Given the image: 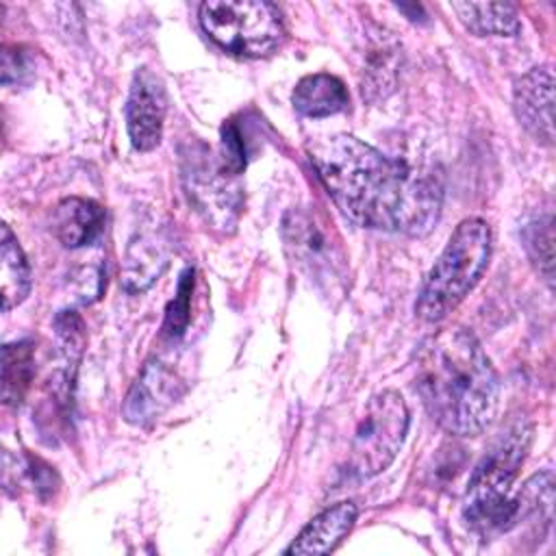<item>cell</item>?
I'll return each mask as SVG.
<instances>
[{"mask_svg":"<svg viewBox=\"0 0 556 556\" xmlns=\"http://www.w3.org/2000/svg\"><path fill=\"white\" fill-rule=\"evenodd\" d=\"M519 124L541 143H554V76L549 67H532L513 87Z\"/></svg>","mask_w":556,"mask_h":556,"instance_id":"cell-11","label":"cell"},{"mask_svg":"<svg viewBox=\"0 0 556 556\" xmlns=\"http://www.w3.org/2000/svg\"><path fill=\"white\" fill-rule=\"evenodd\" d=\"M33 76V56L24 48H4L2 50V85H24Z\"/></svg>","mask_w":556,"mask_h":556,"instance_id":"cell-20","label":"cell"},{"mask_svg":"<svg viewBox=\"0 0 556 556\" xmlns=\"http://www.w3.org/2000/svg\"><path fill=\"white\" fill-rule=\"evenodd\" d=\"M358 517L354 502H339L315 515L285 549L287 554H330Z\"/></svg>","mask_w":556,"mask_h":556,"instance_id":"cell-13","label":"cell"},{"mask_svg":"<svg viewBox=\"0 0 556 556\" xmlns=\"http://www.w3.org/2000/svg\"><path fill=\"white\" fill-rule=\"evenodd\" d=\"M104 219V208L96 200L65 198L54 208L52 228L65 248H83L102 235Z\"/></svg>","mask_w":556,"mask_h":556,"instance_id":"cell-14","label":"cell"},{"mask_svg":"<svg viewBox=\"0 0 556 556\" xmlns=\"http://www.w3.org/2000/svg\"><path fill=\"white\" fill-rule=\"evenodd\" d=\"M532 441V426L515 421L471 471L463 495V521L482 539L515 528L521 517L519 491H513L517 473L526 460Z\"/></svg>","mask_w":556,"mask_h":556,"instance_id":"cell-3","label":"cell"},{"mask_svg":"<svg viewBox=\"0 0 556 556\" xmlns=\"http://www.w3.org/2000/svg\"><path fill=\"white\" fill-rule=\"evenodd\" d=\"M202 30L226 52L267 56L285 39V20L265 0H208L200 4Z\"/></svg>","mask_w":556,"mask_h":556,"instance_id":"cell-6","label":"cell"},{"mask_svg":"<svg viewBox=\"0 0 556 556\" xmlns=\"http://www.w3.org/2000/svg\"><path fill=\"white\" fill-rule=\"evenodd\" d=\"M450 9L476 37H515L521 28L517 9L508 2H452Z\"/></svg>","mask_w":556,"mask_h":556,"instance_id":"cell-16","label":"cell"},{"mask_svg":"<svg viewBox=\"0 0 556 556\" xmlns=\"http://www.w3.org/2000/svg\"><path fill=\"white\" fill-rule=\"evenodd\" d=\"M169 239L163 228L148 226L137 230L126 248L122 265V287L128 293H141L152 287L169 263Z\"/></svg>","mask_w":556,"mask_h":556,"instance_id":"cell-12","label":"cell"},{"mask_svg":"<svg viewBox=\"0 0 556 556\" xmlns=\"http://www.w3.org/2000/svg\"><path fill=\"white\" fill-rule=\"evenodd\" d=\"M185 165V185L195 208L217 228H235L241 211V191L237 174L222 159H211V152H191Z\"/></svg>","mask_w":556,"mask_h":556,"instance_id":"cell-8","label":"cell"},{"mask_svg":"<svg viewBox=\"0 0 556 556\" xmlns=\"http://www.w3.org/2000/svg\"><path fill=\"white\" fill-rule=\"evenodd\" d=\"M165 111L167 98L163 80L152 70L139 67L132 76L124 106L126 130L135 150L150 152L161 143Z\"/></svg>","mask_w":556,"mask_h":556,"instance_id":"cell-10","label":"cell"},{"mask_svg":"<svg viewBox=\"0 0 556 556\" xmlns=\"http://www.w3.org/2000/svg\"><path fill=\"white\" fill-rule=\"evenodd\" d=\"M308 154L334 206L356 226L426 235L437 224L443 198L437 174L391 159L352 135L326 137Z\"/></svg>","mask_w":556,"mask_h":556,"instance_id":"cell-1","label":"cell"},{"mask_svg":"<svg viewBox=\"0 0 556 556\" xmlns=\"http://www.w3.org/2000/svg\"><path fill=\"white\" fill-rule=\"evenodd\" d=\"M491 228L480 217L463 219L430 267L415 302V315L437 324L478 285L491 258Z\"/></svg>","mask_w":556,"mask_h":556,"instance_id":"cell-4","label":"cell"},{"mask_svg":"<svg viewBox=\"0 0 556 556\" xmlns=\"http://www.w3.org/2000/svg\"><path fill=\"white\" fill-rule=\"evenodd\" d=\"M280 230L293 269L321 295L343 298L350 269L343 239L332 219L315 206H295L285 213Z\"/></svg>","mask_w":556,"mask_h":556,"instance_id":"cell-5","label":"cell"},{"mask_svg":"<svg viewBox=\"0 0 556 556\" xmlns=\"http://www.w3.org/2000/svg\"><path fill=\"white\" fill-rule=\"evenodd\" d=\"M185 387L182 376L172 363L161 356H152L124 400V419L132 426H148L156 421L185 393Z\"/></svg>","mask_w":556,"mask_h":556,"instance_id":"cell-9","label":"cell"},{"mask_svg":"<svg viewBox=\"0 0 556 556\" xmlns=\"http://www.w3.org/2000/svg\"><path fill=\"white\" fill-rule=\"evenodd\" d=\"M408 424V406L397 391L384 389L371 395L350 443V473L358 480L382 473L395 460Z\"/></svg>","mask_w":556,"mask_h":556,"instance_id":"cell-7","label":"cell"},{"mask_svg":"<svg viewBox=\"0 0 556 556\" xmlns=\"http://www.w3.org/2000/svg\"><path fill=\"white\" fill-rule=\"evenodd\" d=\"M191 291H193V269L187 267L180 274V282L174 300L167 304L163 332L169 339H180L189 326V308H191Z\"/></svg>","mask_w":556,"mask_h":556,"instance_id":"cell-19","label":"cell"},{"mask_svg":"<svg viewBox=\"0 0 556 556\" xmlns=\"http://www.w3.org/2000/svg\"><path fill=\"white\" fill-rule=\"evenodd\" d=\"M415 389L434 424L454 437H478L497 415V371L463 326L443 328L421 343Z\"/></svg>","mask_w":556,"mask_h":556,"instance_id":"cell-2","label":"cell"},{"mask_svg":"<svg viewBox=\"0 0 556 556\" xmlns=\"http://www.w3.org/2000/svg\"><path fill=\"white\" fill-rule=\"evenodd\" d=\"M0 295L2 311H11L22 304L30 293V267L22 245L7 224L0 228Z\"/></svg>","mask_w":556,"mask_h":556,"instance_id":"cell-17","label":"cell"},{"mask_svg":"<svg viewBox=\"0 0 556 556\" xmlns=\"http://www.w3.org/2000/svg\"><path fill=\"white\" fill-rule=\"evenodd\" d=\"M291 102L295 111L306 117H328L348 109L350 93L341 78L326 72H317L304 76L295 85Z\"/></svg>","mask_w":556,"mask_h":556,"instance_id":"cell-15","label":"cell"},{"mask_svg":"<svg viewBox=\"0 0 556 556\" xmlns=\"http://www.w3.org/2000/svg\"><path fill=\"white\" fill-rule=\"evenodd\" d=\"M35 378V345L15 341L2 348V402L17 406Z\"/></svg>","mask_w":556,"mask_h":556,"instance_id":"cell-18","label":"cell"}]
</instances>
